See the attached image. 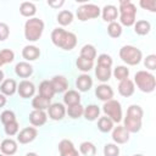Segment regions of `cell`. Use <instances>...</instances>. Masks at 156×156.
<instances>
[{"label":"cell","instance_id":"obj_1","mask_svg":"<svg viewBox=\"0 0 156 156\" xmlns=\"http://www.w3.org/2000/svg\"><path fill=\"white\" fill-rule=\"evenodd\" d=\"M118 15H119V22H121L119 24L130 27L135 23L136 6L129 0H122V1H119Z\"/></svg>","mask_w":156,"mask_h":156},{"label":"cell","instance_id":"obj_2","mask_svg":"<svg viewBox=\"0 0 156 156\" xmlns=\"http://www.w3.org/2000/svg\"><path fill=\"white\" fill-rule=\"evenodd\" d=\"M44 32V22L40 18L32 17L24 23V38L28 41H38Z\"/></svg>","mask_w":156,"mask_h":156},{"label":"cell","instance_id":"obj_3","mask_svg":"<svg viewBox=\"0 0 156 156\" xmlns=\"http://www.w3.org/2000/svg\"><path fill=\"white\" fill-rule=\"evenodd\" d=\"M134 84L143 93H152L156 88L155 76L147 71H138L134 76Z\"/></svg>","mask_w":156,"mask_h":156},{"label":"cell","instance_id":"obj_4","mask_svg":"<svg viewBox=\"0 0 156 156\" xmlns=\"http://www.w3.org/2000/svg\"><path fill=\"white\" fill-rule=\"evenodd\" d=\"M119 58L129 66H135L140 63L143 54L138 48L133 45H124L119 49Z\"/></svg>","mask_w":156,"mask_h":156},{"label":"cell","instance_id":"obj_5","mask_svg":"<svg viewBox=\"0 0 156 156\" xmlns=\"http://www.w3.org/2000/svg\"><path fill=\"white\" fill-rule=\"evenodd\" d=\"M102 111L113 123H119L122 121L123 113H122V106H121L119 101L111 99V100L104 102Z\"/></svg>","mask_w":156,"mask_h":156},{"label":"cell","instance_id":"obj_6","mask_svg":"<svg viewBox=\"0 0 156 156\" xmlns=\"http://www.w3.org/2000/svg\"><path fill=\"white\" fill-rule=\"evenodd\" d=\"M101 13V9L94 4H85L78 7L77 10V17L79 21L84 22L91 18H98Z\"/></svg>","mask_w":156,"mask_h":156},{"label":"cell","instance_id":"obj_7","mask_svg":"<svg viewBox=\"0 0 156 156\" xmlns=\"http://www.w3.org/2000/svg\"><path fill=\"white\" fill-rule=\"evenodd\" d=\"M17 93L22 99H29L33 98L35 94V87L32 82L24 79L22 82H20V84L17 85Z\"/></svg>","mask_w":156,"mask_h":156},{"label":"cell","instance_id":"obj_8","mask_svg":"<svg viewBox=\"0 0 156 156\" xmlns=\"http://www.w3.org/2000/svg\"><path fill=\"white\" fill-rule=\"evenodd\" d=\"M38 135V130L34 127L23 128L20 133H17V141L20 144H29L32 143Z\"/></svg>","mask_w":156,"mask_h":156},{"label":"cell","instance_id":"obj_9","mask_svg":"<svg viewBox=\"0 0 156 156\" xmlns=\"http://www.w3.org/2000/svg\"><path fill=\"white\" fill-rule=\"evenodd\" d=\"M48 115L52 121H61L66 115V107L61 102L51 104L48 108Z\"/></svg>","mask_w":156,"mask_h":156},{"label":"cell","instance_id":"obj_10","mask_svg":"<svg viewBox=\"0 0 156 156\" xmlns=\"http://www.w3.org/2000/svg\"><path fill=\"white\" fill-rule=\"evenodd\" d=\"M58 152L60 156H79L78 150L74 147L73 143L68 139H62L58 143Z\"/></svg>","mask_w":156,"mask_h":156},{"label":"cell","instance_id":"obj_11","mask_svg":"<svg viewBox=\"0 0 156 156\" xmlns=\"http://www.w3.org/2000/svg\"><path fill=\"white\" fill-rule=\"evenodd\" d=\"M129 132L123 126L113 127L112 129V140L116 144H126L129 141Z\"/></svg>","mask_w":156,"mask_h":156},{"label":"cell","instance_id":"obj_12","mask_svg":"<svg viewBox=\"0 0 156 156\" xmlns=\"http://www.w3.org/2000/svg\"><path fill=\"white\" fill-rule=\"evenodd\" d=\"M95 95L99 100L106 102V101H108L113 98V89L108 84L102 83V84H100L95 88Z\"/></svg>","mask_w":156,"mask_h":156},{"label":"cell","instance_id":"obj_13","mask_svg":"<svg viewBox=\"0 0 156 156\" xmlns=\"http://www.w3.org/2000/svg\"><path fill=\"white\" fill-rule=\"evenodd\" d=\"M46 119H48V113L45 111L33 110L29 113V122L33 127H40V126L45 124Z\"/></svg>","mask_w":156,"mask_h":156},{"label":"cell","instance_id":"obj_14","mask_svg":"<svg viewBox=\"0 0 156 156\" xmlns=\"http://www.w3.org/2000/svg\"><path fill=\"white\" fill-rule=\"evenodd\" d=\"M134 90H135V84L129 78H127L124 80H121L119 84H118V93H119V95H122L124 98L132 96L134 94Z\"/></svg>","mask_w":156,"mask_h":156},{"label":"cell","instance_id":"obj_15","mask_svg":"<svg viewBox=\"0 0 156 156\" xmlns=\"http://www.w3.org/2000/svg\"><path fill=\"white\" fill-rule=\"evenodd\" d=\"M101 16L105 22H116L118 17V9L115 5H105L101 10Z\"/></svg>","mask_w":156,"mask_h":156},{"label":"cell","instance_id":"obj_16","mask_svg":"<svg viewBox=\"0 0 156 156\" xmlns=\"http://www.w3.org/2000/svg\"><path fill=\"white\" fill-rule=\"evenodd\" d=\"M0 150L1 154L5 156H12L16 154L17 151V141L9 138V139H4L0 144Z\"/></svg>","mask_w":156,"mask_h":156},{"label":"cell","instance_id":"obj_17","mask_svg":"<svg viewBox=\"0 0 156 156\" xmlns=\"http://www.w3.org/2000/svg\"><path fill=\"white\" fill-rule=\"evenodd\" d=\"M15 73L20 78H28L33 73V67H32V65L29 62L22 61V62H18L15 66Z\"/></svg>","mask_w":156,"mask_h":156},{"label":"cell","instance_id":"obj_18","mask_svg":"<svg viewBox=\"0 0 156 156\" xmlns=\"http://www.w3.org/2000/svg\"><path fill=\"white\" fill-rule=\"evenodd\" d=\"M141 126H143V119H136V118H133L126 115L124 121H123V127L129 133H138L141 129Z\"/></svg>","mask_w":156,"mask_h":156},{"label":"cell","instance_id":"obj_19","mask_svg":"<svg viewBox=\"0 0 156 156\" xmlns=\"http://www.w3.org/2000/svg\"><path fill=\"white\" fill-rule=\"evenodd\" d=\"M76 87H77V89L79 91H83V93L90 90V88L93 87V79H91V77L89 74H85V73L78 76V78L76 79Z\"/></svg>","mask_w":156,"mask_h":156},{"label":"cell","instance_id":"obj_20","mask_svg":"<svg viewBox=\"0 0 156 156\" xmlns=\"http://www.w3.org/2000/svg\"><path fill=\"white\" fill-rule=\"evenodd\" d=\"M50 82H51V85L54 88L55 94L56 93H65L68 89V80L63 76H55Z\"/></svg>","mask_w":156,"mask_h":156},{"label":"cell","instance_id":"obj_21","mask_svg":"<svg viewBox=\"0 0 156 156\" xmlns=\"http://www.w3.org/2000/svg\"><path fill=\"white\" fill-rule=\"evenodd\" d=\"M22 56L26 61H34L40 56V49L35 45H26L22 49Z\"/></svg>","mask_w":156,"mask_h":156},{"label":"cell","instance_id":"obj_22","mask_svg":"<svg viewBox=\"0 0 156 156\" xmlns=\"http://www.w3.org/2000/svg\"><path fill=\"white\" fill-rule=\"evenodd\" d=\"M17 91V83L15 79H5L0 84V93L5 96H11Z\"/></svg>","mask_w":156,"mask_h":156},{"label":"cell","instance_id":"obj_23","mask_svg":"<svg viewBox=\"0 0 156 156\" xmlns=\"http://www.w3.org/2000/svg\"><path fill=\"white\" fill-rule=\"evenodd\" d=\"M38 95H40V96H43L48 100H51L54 98L55 91H54V88H52L50 80H43L39 84V94Z\"/></svg>","mask_w":156,"mask_h":156},{"label":"cell","instance_id":"obj_24","mask_svg":"<svg viewBox=\"0 0 156 156\" xmlns=\"http://www.w3.org/2000/svg\"><path fill=\"white\" fill-rule=\"evenodd\" d=\"M99 115H100V108L98 105L95 104H90L88 106L84 107V113H83V117L87 119V121H96L99 118Z\"/></svg>","mask_w":156,"mask_h":156},{"label":"cell","instance_id":"obj_25","mask_svg":"<svg viewBox=\"0 0 156 156\" xmlns=\"http://www.w3.org/2000/svg\"><path fill=\"white\" fill-rule=\"evenodd\" d=\"M77 45V35L72 32H66L65 34V38L62 40V44H61V48L62 50H66V51H69L72 49H74V46Z\"/></svg>","mask_w":156,"mask_h":156},{"label":"cell","instance_id":"obj_26","mask_svg":"<svg viewBox=\"0 0 156 156\" xmlns=\"http://www.w3.org/2000/svg\"><path fill=\"white\" fill-rule=\"evenodd\" d=\"M63 104L67 106H73L80 104V94L77 90H67L63 95Z\"/></svg>","mask_w":156,"mask_h":156},{"label":"cell","instance_id":"obj_27","mask_svg":"<svg viewBox=\"0 0 156 156\" xmlns=\"http://www.w3.org/2000/svg\"><path fill=\"white\" fill-rule=\"evenodd\" d=\"M95 76L98 78V80H100L101 83H106L108 82V79L112 76V71L110 67H102V66H96L95 68Z\"/></svg>","mask_w":156,"mask_h":156},{"label":"cell","instance_id":"obj_28","mask_svg":"<svg viewBox=\"0 0 156 156\" xmlns=\"http://www.w3.org/2000/svg\"><path fill=\"white\" fill-rule=\"evenodd\" d=\"M50 101H51V100H48V99H45V98H43V96H40V95H37V96H34L33 100H32V107H33L34 110L45 111V110H48L49 106L51 105Z\"/></svg>","mask_w":156,"mask_h":156},{"label":"cell","instance_id":"obj_29","mask_svg":"<svg viewBox=\"0 0 156 156\" xmlns=\"http://www.w3.org/2000/svg\"><path fill=\"white\" fill-rule=\"evenodd\" d=\"M37 12V7L33 2H29V1H24L21 4L20 6V13L23 16V17H28V18H32Z\"/></svg>","mask_w":156,"mask_h":156},{"label":"cell","instance_id":"obj_30","mask_svg":"<svg viewBox=\"0 0 156 156\" xmlns=\"http://www.w3.org/2000/svg\"><path fill=\"white\" fill-rule=\"evenodd\" d=\"M150 30H151V24L149 21L140 20L134 23V32L138 35H146L150 33Z\"/></svg>","mask_w":156,"mask_h":156},{"label":"cell","instance_id":"obj_31","mask_svg":"<svg viewBox=\"0 0 156 156\" xmlns=\"http://www.w3.org/2000/svg\"><path fill=\"white\" fill-rule=\"evenodd\" d=\"M66 32H67V30H65L63 28H60V27L55 28V29L51 32V41H52V44H54L55 46L61 48V44H62V40H63V38H65Z\"/></svg>","mask_w":156,"mask_h":156},{"label":"cell","instance_id":"obj_32","mask_svg":"<svg viewBox=\"0 0 156 156\" xmlns=\"http://www.w3.org/2000/svg\"><path fill=\"white\" fill-rule=\"evenodd\" d=\"M80 57L87 58L89 61H94L96 57V49L94 45L91 44H85L82 49H80Z\"/></svg>","mask_w":156,"mask_h":156},{"label":"cell","instance_id":"obj_33","mask_svg":"<svg viewBox=\"0 0 156 156\" xmlns=\"http://www.w3.org/2000/svg\"><path fill=\"white\" fill-rule=\"evenodd\" d=\"M98 128L102 133H108V132H111L113 129V122L107 116L99 117V119H98Z\"/></svg>","mask_w":156,"mask_h":156},{"label":"cell","instance_id":"obj_34","mask_svg":"<svg viewBox=\"0 0 156 156\" xmlns=\"http://www.w3.org/2000/svg\"><path fill=\"white\" fill-rule=\"evenodd\" d=\"M66 113L68 115V117H71L72 119H78L83 116L84 113V107L78 104V105H73V106H68L66 110Z\"/></svg>","mask_w":156,"mask_h":156},{"label":"cell","instance_id":"obj_35","mask_svg":"<svg viewBox=\"0 0 156 156\" xmlns=\"http://www.w3.org/2000/svg\"><path fill=\"white\" fill-rule=\"evenodd\" d=\"M72 21H73V13H72L71 11H68V10H62V11L58 12V15H57V22H58L62 27L71 24Z\"/></svg>","mask_w":156,"mask_h":156},{"label":"cell","instance_id":"obj_36","mask_svg":"<svg viewBox=\"0 0 156 156\" xmlns=\"http://www.w3.org/2000/svg\"><path fill=\"white\" fill-rule=\"evenodd\" d=\"M79 152L84 156H94L96 154V147L90 141H83L79 145Z\"/></svg>","mask_w":156,"mask_h":156},{"label":"cell","instance_id":"obj_37","mask_svg":"<svg viewBox=\"0 0 156 156\" xmlns=\"http://www.w3.org/2000/svg\"><path fill=\"white\" fill-rule=\"evenodd\" d=\"M76 66H77V68L79 69V71H82V72H89L91 68H93V66H94V61H89V60H87V58H83V57H78L77 58V61H76Z\"/></svg>","mask_w":156,"mask_h":156},{"label":"cell","instance_id":"obj_38","mask_svg":"<svg viewBox=\"0 0 156 156\" xmlns=\"http://www.w3.org/2000/svg\"><path fill=\"white\" fill-rule=\"evenodd\" d=\"M107 34L111 38H118L122 34V26L118 22H111L107 26Z\"/></svg>","mask_w":156,"mask_h":156},{"label":"cell","instance_id":"obj_39","mask_svg":"<svg viewBox=\"0 0 156 156\" xmlns=\"http://www.w3.org/2000/svg\"><path fill=\"white\" fill-rule=\"evenodd\" d=\"M113 77L117 80H124L129 77V68H127V66H117L113 69Z\"/></svg>","mask_w":156,"mask_h":156},{"label":"cell","instance_id":"obj_40","mask_svg":"<svg viewBox=\"0 0 156 156\" xmlns=\"http://www.w3.org/2000/svg\"><path fill=\"white\" fill-rule=\"evenodd\" d=\"M127 116L136 118V119H143L144 116V111L139 105H130L127 110Z\"/></svg>","mask_w":156,"mask_h":156},{"label":"cell","instance_id":"obj_41","mask_svg":"<svg viewBox=\"0 0 156 156\" xmlns=\"http://www.w3.org/2000/svg\"><path fill=\"white\" fill-rule=\"evenodd\" d=\"M0 121H1V123L5 126V124H7V123H11V122L16 121V115H15V112L11 111V110H5V111H2L1 115H0Z\"/></svg>","mask_w":156,"mask_h":156},{"label":"cell","instance_id":"obj_42","mask_svg":"<svg viewBox=\"0 0 156 156\" xmlns=\"http://www.w3.org/2000/svg\"><path fill=\"white\" fill-rule=\"evenodd\" d=\"M104 156H119V147L117 144H106L104 146Z\"/></svg>","mask_w":156,"mask_h":156},{"label":"cell","instance_id":"obj_43","mask_svg":"<svg viewBox=\"0 0 156 156\" xmlns=\"http://www.w3.org/2000/svg\"><path fill=\"white\" fill-rule=\"evenodd\" d=\"M18 129H20V124L17 121H13L11 123H7L4 126V130L6 133V135L9 136H12V135H16L18 133Z\"/></svg>","mask_w":156,"mask_h":156},{"label":"cell","instance_id":"obj_44","mask_svg":"<svg viewBox=\"0 0 156 156\" xmlns=\"http://www.w3.org/2000/svg\"><path fill=\"white\" fill-rule=\"evenodd\" d=\"M0 58L2 61V63H11L15 60V52L10 49H4L0 51Z\"/></svg>","mask_w":156,"mask_h":156},{"label":"cell","instance_id":"obj_45","mask_svg":"<svg viewBox=\"0 0 156 156\" xmlns=\"http://www.w3.org/2000/svg\"><path fill=\"white\" fill-rule=\"evenodd\" d=\"M113 61H112V57L107 54H101L98 56V66H102V67H110L112 66Z\"/></svg>","mask_w":156,"mask_h":156},{"label":"cell","instance_id":"obj_46","mask_svg":"<svg viewBox=\"0 0 156 156\" xmlns=\"http://www.w3.org/2000/svg\"><path fill=\"white\" fill-rule=\"evenodd\" d=\"M144 66L150 69V71H154L156 69V55L151 54V55H147L145 58H144Z\"/></svg>","mask_w":156,"mask_h":156},{"label":"cell","instance_id":"obj_47","mask_svg":"<svg viewBox=\"0 0 156 156\" xmlns=\"http://www.w3.org/2000/svg\"><path fill=\"white\" fill-rule=\"evenodd\" d=\"M140 6L145 10H149L150 12H156V1L155 0H141Z\"/></svg>","mask_w":156,"mask_h":156},{"label":"cell","instance_id":"obj_48","mask_svg":"<svg viewBox=\"0 0 156 156\" xmlns=\"http://www.w3.org/2000/svg\"><path fill=\"white\" fill-rule=\"evenodd\" d=\"M10 35V27L5 22H0V41H4Z\"/></svg>","mask_w":156,"mask_h":156},{"label":"cell","instance_id":"obj_49","mask_svg":"<svg viewBox=\"0 0 156 156\" xmlns=\"http://www.w3.org/2000/svg\"><path fill=\"white\" fill-rule=\"evenodd\" d=\"M63 4H65L63 0H56V1L50 0V1H48V5H49L50 7H52V9H58V7H61Z\"/></svg>","mask_w":156,"mask_h":156},{"label":"cell","instance_id":"obj_50","mask_svg":"<svg viewBox=\"0 0 156 156\" xmlns=\"http://www.w3.org/2000/svg\"><path fill=\"white\" fill-rule=\"evenodd\" d=\"M6 105V96L0 93V107H4Z\"/></svg>","mask_w":156,"mask_h":156},{"label":"cell","instance_id":"obj_51","mask_svg":"<svg viewBox=\"0 0 156 156\" xmlns=\"http://www.w3.org/2000/svg\"><path fill=\"white\" fill-rule=\"evenodd\" d=\"M2 80H4V72L0 69V83H2Z\"/></svg>","mask_w":156,"mask_h":156},{"label":"cell","instance_id":"obj_52","mask_svg":"<svg viewBox=\"0 0 156 156\" xmlns=\"http://www.w3.org/2000/svg\"><path fill=\"white\" fill-rule=\"evenodd\" d=\"M26 156H38L35 152H28V154H26Z\"/></svg>","mask_w":156,"mask_h":156},{"label":"cell","instance_id":"obj_53","mask_svg":"<svg viewBox=\"0 0 156 156\" xmlns=\"http://www.w3.org/2000/svg\"><path fill=\"white\" fill-rule=\"evenodd\" d=\"M133 156H144V155H141V154H135V155H133Z\"/></svg>","mask_w":156,"mask_h":156},{"label":"cell","instance_id":"obj_54","mask_svg":"<svg viewBox=\"0 0 156 156\" xmlns=\"http://www.w3.org/2000/svg\"><path fill=\"white\" fill-rule=\"evenodd\" d=\"M2 65H4V63H2V61H1V58H0V67H1Z\"/></svg>","mask_w":156,"mask_h":156},{"label":"cell","instance_id":"obj_55","mask_svg":"<svg viewBox=\"0 0 156 156\" xmlns=\"http://www.w3.org/2000/svg\"><path fill=\"white\" fill-rule=\"evenodd\" d=\"M0 156H5V155H2V154H0Z\"/></svg>","mask_w":156,"mask_h":156}]
</instances>
